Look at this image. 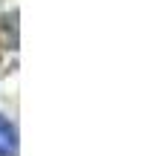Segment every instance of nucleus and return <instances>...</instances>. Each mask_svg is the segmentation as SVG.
I'll list each match as a JSON object with an SVG mask.
<instances>
[{"label":"nucleus","mask_w":156,"mask_h":156,"mask_svg":"<svg viewBox=\"0 0 156 156\" xmlns=\"http://www.w3.org/2000/svg\"><path fill=\"white\" fill-rule=\"evenodd\" d=\"M0 156H17V130L0 113Z\"/></svg>","instance_id":"f257e3e1"}]
</instances>
